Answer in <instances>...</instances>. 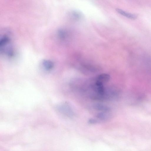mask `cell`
Here are the masks:
<instances>
[{
	"mask_svg": "<svg viewBox=\"0 0 151 151\" xmlns=\"http://www.w3.org/2000/svg\"><path fill=\"white\" fill-rule=\"evenodd\" d=\"M108 112H102L98 113L96 117L101 121H106L109 120L111 118L112 115Z\"/></svg>",
	"mask_w": 151,
	"mask_h": 151,
	"instance_id": "2",
	"label": "cell"
},
{
	"mask_svg": "<svg viewBox=\"0 0 151 151\" xmlns=\"http://www.w3.org/2000/svg\"><path fill=\"white\" fill-rule=\"evenodd\" d=\"M96 80L103 83L107 82L110 79V76L107 74H102L99 76Z\"/></svg>",
	"mask_w": 151,
	"mask_h": 151,
	"instance_id": "5",
	"label": "cell"
},
{
	"mask_svg": "<svg viewBox=\"0 0 151 151\" xmlns=\"http://www.w3.org/2000/svg\"><path fill=\"white\" fill-rule=\"evenodd\" d=\"M71 16L72 19L77 21L81 18V14L77 11H73L71 13Z\"/></svg>",
	"mask_w": 151,
	"mask_h": 151,
	"instance_id": "6",
	"label": "cell"
},
{
	"mask_svg": "<svg viewBox=\"0 0 151 151\" xmlns=\"http://www.w3.org/2000/svg\"><path fill=\"white\" fill-rule=\"evenodd\" d=\"M92 107L94 109L103 112H108L110 110V108L108 106L101 104H94Z\"/></svg>",
	"mask_w": 151,
	"mask_h": 151,
	"instance_id": "1",
	"label": "cell"
},
{
	"mask_svg": "<svg viewBox=\"0 0 151 151\" xmlns=\"http://www.w3.org/2000/svg\"><path fill=\"white\" fill-rule=\"evenodd\" d=\"M116 11L118 13L129 19L134 20L136 19L137 17V15L126 12L121 9L118 8L116 9Z\"/></svg>",
	"mask_w": 151,
	"mask_h": 151,
	"instance_id": "4",
	"label": "cell"
},
{
	"mask_svg": "<svg viewBox=\"0 0 151 151\" xmlns=\"http://www.w3.org/2000/svg\"><path fill=\"white\" fill-rule=\"evenodd\" d=\"M99 122L98 120L95 119H92L89 120V123L91 124H94L97 123Z\"/></svg>",
	"mask_w": 151,
	"mask_h": 151,
	"instance_id": "8",
	"label": "cell"
},
{
	"mask_svg": "<svg viewBox=\"0 0 151 151\" xmlns=\"http://www.w3.org/2000/svg\"><path fill=\"white\" fill-rule=\"evenodd\" d=\"M59 37L61 39H64L66 37L65 32L63 30H61L59 32Z\"/></svg>",
	"mask_w": 151,
	"mask_h": 151,
	"instance_id": "7",
	"label": "cell"
},
{
	"mask_svg": "<svg viewBox=\"0 0 151 151\" xmlns=\"http://www.w3.org/2000/svg\"><path fill=\"white\" fill-rule=\"evenodd\" d=\"M42 65L46 71H50L53 69L54 64L53 62L49 60H44L42 62Z\"/></svg>",
	"mask_w": 151,
	"mask_h": 151,
	"instance_id": "3",
	"label": "cell"
}]
</instances>
